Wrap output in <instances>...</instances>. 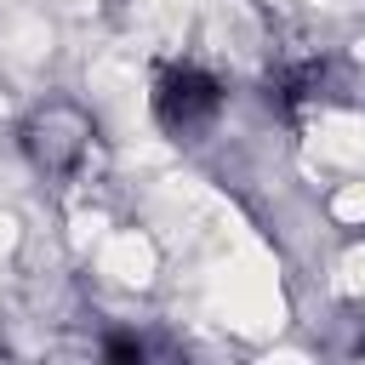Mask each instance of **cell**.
Listing matches in <instances>:
<instances>
[{
	"label": "cell",
	"instance_id": "1",
	"mask_svg": "<svg viewBox=\"0 0 365 365\" xmlns=\"http://www.w3.org/2000/svg\"><path fill=\"white\" fill-rule=\"evenodd\" d=\"M154 114L171 125V131H200L211 114H217V86L200 74V68H171L154 91Z\"/></svg>",
	"mask_w": 365,
	"mask_h": 365
}]
</instances>
